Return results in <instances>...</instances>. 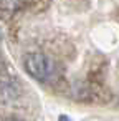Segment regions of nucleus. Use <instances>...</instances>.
<instances>
[{
    "instance_id": "f257e3e1",
    "label": "nucleus",
    "mask_w": 119,
    "mask_h": 121,
    "mask_svg": "<svg viewBox=\"0 0 119 121\" xmlns=\"http://www.w3.org/2000/svg\"><path fill=\"white\" fill-rule=\"evenodd\" d=\"M23 66L32 78L41 83L51 81L58 73V65L45 53H28L23 60Z\"/></svg>"
},
{
    "instance_id": "f03ea898",
    "label": "nucleus",
    "mask_w": 119,
    "mask_h": 121,
    "mask_svg": "<svg viewBox=\"0 0 119 121\" xmlns=\"http://www.w3.org/2000/svg\"><path fill=\"white\" fill-rule=\"evenodd\" d=\"M20 93V86L18 83L12 81V80H5V81H0V101L8 103L13 101Z\"/></svg>"
},
{
    "instance_id": "7ed1b4c3",
    "label": "nucleus",
    "mask_w": 119,
    "mask_h": 121,
    "mask_svg": "<svg viewBox=\"0 0 119 121\" xmlns=\"http://www.w3.org/2000/svg\"><path fill=\"white\" fill-rule=\"evenodd\" d=\"M4 68H5V61H4V56L0 55V71H4Z\"/></svg>"
},
{
    "instance_id": "20e7f679",
    "label": "nucleus",
    "mask_w": 119,
    "mask_h": 121,
    "mask_svg": "<svg viewBox=\"0 0 119 121\" xmlns=\"http://www.w3.org/2000/svg\"><path fill=\"white\" fill-rule=\"evenodd\" d=\"M60 121H70V119H68L66 116H60Z\"/></svg>"
},
{
    "instance_id": "39448f33",
    "label": "nucleus",
    "mask_w": 119,
    "mask_h": 121,
    "mask_svg": "<svg viewBox=\"0 0 119 121\" xmlns=\"http://www.w3.org/2000/svg\"><path fill=\"white\" fill-rule=\"evenodd\" d=\"M7 121H22V119H17V118H10V119H7Z\"/></svg>"
}]
</instances>
